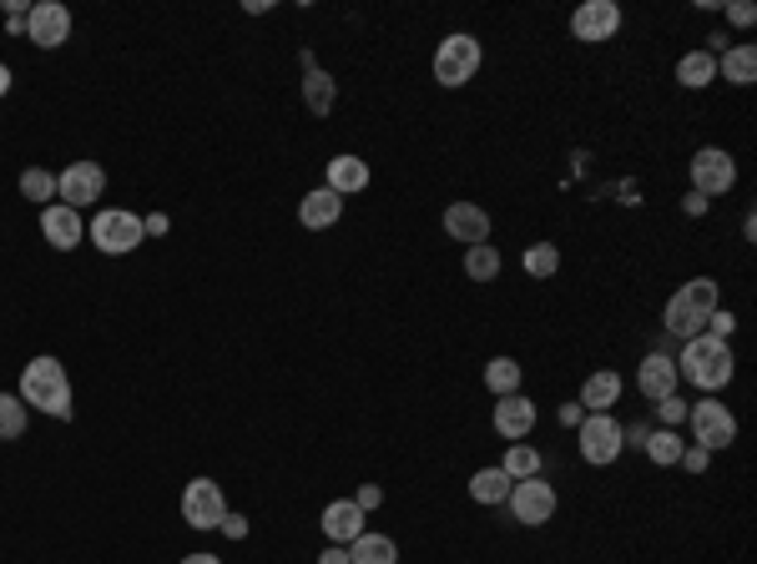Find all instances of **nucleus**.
Segmentation results:
<instances>
[{"label":"nucleus","mask_w":757,"mask_h":564,"mask_svg":"<svg viewBox=\"0 0 757 564\" xmlns=\"http://www.w3.org/2000/svg\"><path fill=\"white\" fill-rule=\"evenodd\" d=\"M41 232L56 252H71V248H81V238H87V222H81L77 207L51 202V207H41Z\"/></svg>","instance_id":"13"},{"label":"nucleus","mask_w":757,"mask_h":564,"mask_svg":"<svg viewBox=\"0 0 757 564\" xmlns=\"http://www.w3.org/2000/svg\"><path fill=\"white\" fill-rule=\"evenodd\" d=\"M218 530L228 534V540H242V534H248V520H242V514H222Z\"/></svg>","instance_id":"40"},{"label":"nucleus","mask_w":757,"mask_h":564,"mask_svg":"<svg viewBox=\"0 0 757 564\" xmlns=\"http://www.w3.org/2000/svg\"><path fill=\"white\" fill-rule=\"evenodd\" d=\"M445 232H450L455 242H465V248L490 242V212H485L480 202H450L445 207Z\"/></svg>","instance_id":"15"},{"label":"nucleus","mask_w":757,"mask_h":564,"mask_svg":"<svg viewBox=\"0 0 757 564\" xmlns=\"http://www.w3.org/2000/svg\"><path fill=\"white\" fill-rule=\"evenodd\" d=\"M520 268H526V278H556L560 272V248L556 242H530L526 252H520Z\"/></svg>","instance_id":"29"},{"label":"nucleus","mask_w":757,"mask_h":564,"mask_svg":"<svg viewBox=\"0 0 757 564\" xmlns=\"http://www.w3.org/2000/svg\"><path fill=\"white\" fill-rule=\"evenodd\" d=\"M465 278L470 282H495L500 278V252H495V242H475V248H465Z\"/></svg>","instance_id":"28"},{"label":"nucleus","mask_w":757,"mask_h":564,"mask_svg":"<svg viewBox=\"0 0 757 564\" xmlns=\"http://www.w3.org/2000/svg\"><path fill=\"white\" fill-rule=\"evenodd\" d=\"M298 61H303V101H308V111H313V117H329L333 101H339V87H333V77L323 71L319 61H313V51H303Z\"/></svg>","instance_id":"17"},{"label":"nucleus","mask_w":757,"mask_h":564,"mask_svg":"<svg viewBox=\"0 0 757 564\" xmlns=\"http://www.w3.org/2000/svg\"><path fill=\"white\" fill-rule=\"evenodd\" d=\"M621 31V6L616 0H581L571 11V36L586 46H601Z\"/></svg>","instance_id":"10"},{"label":"nucleus","mask_w":757,"mask_h":564,"mask_svg":"<svg viewBox=\"0 0 757 564\" xmlns=\"http://www.w3.org/2000/svg\"><path fill=\"white\" fill-rule=\"evenodd\" d=\"M21 197H26V202H46V207H51L56 177L46 172V167H26V172H21Z\"/></svg>","instance_id":"34"},{"label":"nucleus","mask_w":757,"mask_h":564,"mask_svg":"<svg viewBox=\"0 0 757 564\" xmlns=\"http://www.w3.org/2000/svg\"><path fill=\"white\" fill-rule=\"evenodd\" d=\"M677 81L687 91H703V87H713L717 81V56L713 51H687L677 61Z\"/></svg>","instance_id":"26"},{"label":"nucleus","mask_w":757,"mask_h":564,"mask_svg":"<svg viewBox=\"0 0 757 564\" xmlns=\"http://www.w3.org/2000/svg\"><path fill=\"white\" fill-rule=\"evenodd\" d=\"M500 469H505V474H510V479H536V474H540V454L526 444V439H520V444H510V449H505Z\"/></svg>","instance_id":"32"},{"label":"nucleus","mask_w":757,"mask_h":564,"mask_svg":"<svg viewBox=\"0 0 757 564\" xmlns=\"http://www.w3.org/2000/svg\"><path fill=\"white\" fill-rule=\"evenodd\" d=\"M687 172H691V192L697 197H727L737 187V162H733L727 147H703V152H691Z\"/></svg>","instance_id":"8"},{"label":"nucleus","mask_w":757,"mask_h":564,"mask_svg":"<svg viewBox=\"0 0 757 564\" xmlns=\"http://www.w3.org/2000/svg\"><path fill=\"white\" fill-rule=\"evenodd\" d=\"M681 298H687L691 308H697V313H717V308H723V293H717V278H691L687 288H677Z\"/></svg>","instance_id":"33"},{"label":"nucleus","mask_w":757,"mask_h":564,"mask_svg":"<svg viewBox=\"0 0 757 564\" xmlns=\"http://www.w3.org/2000/svg\"><path fill=\"white\" fill-rule=\"evenodd\" d=\"M353 504H359L363 514H369V510H379V504H385V489H379V484H363L359 494H353Z\"/></svg>","instance_id":"39"},{"label":"nucleus","mask_w":757,"mask_h":564,"mask_svg":"<svg viewBox=\"0 0 757 564\" xmlns=\"http://www.w3.org/2000/svg\"><path fill=\"white\" fill-rule=\"evenodd\" d=\"M101 192H107V172H101V162H71L67 172L56 177V197L67 207H91L101 202Z\"/></svg>","instance_id":"12"},{"label":"nucleus","mask_w":757,"mask_h":564,"mask_svg":"<svg viewBox=\"0 0 757 564\" xmlns=\"http://www.w3.org/2000/svg\"><path fill=\"white\" fill-rule=\"evenodd\" d=\"M556 484H550L546 474L536 479H516L510 484V500H505V510L516 514V524H526V530H540V524L556 520Z\"/></svg>","instance_id":"7"},{"label":"nucleus","mask_w":757,"mask_h":564,"mask_svg":"<svg viewBox=\"0 0 757 564\" xmlns=\"http://www.w3.org/2000/svg\"><path fill=\"white\" fill-rule=\"evenodd\" d=\"M510 484H516V479L505 474L500 464L475 469V474H470V500H475V504H485V510H495V504L510 500Z\"/></svg>","instance_id":"23"},{"label":"nucleus","mask_w":757,"mask_h":564,"mask_svg":"<svg viewBox=\"0 0 757 564\" xmlns=\"http://www.w3.org/2000/svg\"><path fill=\"white\" fill-rule=\"evenodd\" d=\"M737 373V359H733V348L723 343V338L713 333H697L681 343V359H677V379H687L691 389H703L707 399H713L717 389H727Z\"/></svg>","instance_id":"1"},{"label":"nucleus","mask_w":757,"mask_h":564,"mask_svg":"<svg viewBox=\"0 0 757 564\" xmlns=\"http://www.w3.org/2000/svg\"><path fill=\"white\" fill-rule=\"evenodd\" d=\"M480 66H485V46L475 41V36L455 31V36H445L439 51H435V81L439 87H450V91H460L465 81H475Z\"/></svg>","instance_id":"4"},{"label":"nucleus","mask_w":757,"mask_h":564,"mask_svg":"<svg viewBox=\"0 0 757 564\" xmlns=\"http://www.w3.org/2000/svg\"><path fill=\"white\" fill-rule=\"evenodd\" d=\"M621 389H626L621 373H616V369H601V373H591V379L581 383V399H576V403H581L586 413H611V403L621 399Z\"/></svg>","instance_id":"22"},{"label":"nucleus","mask_w":757,"mask_h":564,"mask_svg":"<svg viewBox=\"0 0 757 564\" xmlns=\"http://www.w3.org/2000/svg\"><path fill=\"white\" fill-rule=\"evenodd\" d=\"M6 91H11V66L0 61V97H6Z\"/></svg>","instance_id":"46"},{"label":"nucleus","mask_w":757,"mask_h":564,"mask_svg":"<svg viewBox=\"0 0 757 564\" xmlns=\"http://www.w3.org/2000/svg\"><path fill=\"white\" fill-rule=\"evenodd\" d=\"M339 218H343V197L329 192V187H313V192L298 202V222H303L308 232H329Z\"/></svg>","instance_id":"19"},{"label":"nucleus","mask_w":757,"mask_h":564,"mask_svg":"<svg viewBox=\"0 0 757 564\" xmlns=\"http://www.w3.org/2000/svg\"><path fill=\"white\" fill-rule=\"evenodd\" d=\"M319 524H323V540L349 550V544L363 534V510L353 500H333V504H323V520Z\"/></svg>","instance_id":"16"},{"label":"nucleus","mask_w":757,"mask_h":564,"mask_svg":"<svg viewBox=\"0 0 757 564\" xmlns=\"http://www.w3.org/2000/svg\"><path fill=\"white\" fill-rule=\"evenodd\" d=\"M727 21H733L737 31H747V26L757 21V6H747V0H733V6H727Z\"/></svg>","instance_id":"37"},{"label":"nucleus","mask_w":757,"mask_h":564,"mask_svg":"<svg viewBox=\"0 0 757 564\" xmlns=\"http://www.w3.org/2000/svg\"><path fill=\"white\" fill-rule=\"evenodd\" d=\"M637 383H641V393H647L651 403H661V399H671L677 393V359H667V353H647L641 359V369H637Z\"/></svg>","instance_id":"18"},{"label":"nucleus","mask_w":757,"mask_h":564,"mask_svg":"<svg viewBox=\"0 0 757 564\" xmlns=\"http://www.w3.org/2000/svg\"><path fill=\"white\" fill-rule=\"evenodd\" d=\"M177 564H222V560H218V554H182Z\"/></svg>","instance_id":"45"},{"label":"nucleus","mask_w":757,"mask_h":564,"mask_svg":"<svg viewBox=\"0 0 757 564\" xmlns=\"http://www.w3.org/2000/svg\"><path fill=\"white\" fill-rule=\"evenodd\" d=\"M661 328H667L671 338H681V343H687V338H697L707 328V318L697 313V308H691L681 293H671L667 298V313H661Z\"/></svg>","instance_id":"24"},{"label":"nucleus","mask_w":757,"mask_h":564,"mask_svg":"<svg viewBox=\"0 0 757 564\" xmlns=\"http://www.w3.org/2000/svg\"><path fill=\"white\" fill-rule=\"evenodd\" d=\"M167 228H172V222H167L162 212H152V218H142V232H147V238H162Z\"/></svg>","instance_id":"42"},{"label":"nucleus","mask_w":757,"mask_h":564,"mask_svg":"<svg viewBox=\"0 0 757 564\" xmlns=\"http://www.w3.org/2000/svg\"><path fill=\"white\" fill-rule=\"evenodd\" d=\"M26 423H31V409L21 403V393H0V439H21Z\"/></svg>","instance_id":"31"},{"label":"nucleus","mask_w":757,"mask_h":564,"mask_svg":"<svg viewBox=\"0 0 757 564\" xmlns=\"http://www.w3.org/2000/svg\"><path fill=\"white\" fill-rule=\"evenodd\" d=\"M349 560L353 564H399V544L389 534H369L363 530L359 540L349 544Z\"/></svg>","instance_id":"25"},{"label":"nucleus","mask_w":757,"mask_h":564,"mask_svg":"<svg viewBox=\"0 0 757 564\" xmlns=\"http://www.w3.org/2000/svg\"><path fill=\"white\" fill-rule=\"evenodd\" d=\"M707 459H713V454H707L703 444H687V449H681V459H677V464H687V474H703V469H707Z\"/></svg>","instance_id":"38"},{"label":"nucleus","mask_w":757,"mask_h":564,"mask_svg":"<svg viewBox=\"0 0 757 564\" xmlns=\"http://www.w3.org/2000/svg\"><path fill=\"white\" fill-rule=\"evenodd\" d=\"M581 419H586L581 403H560V423H566V429H581Z\"/></svg>","instance_id":"41"},{"label":"nucleus","mask_w":757,"mask_h":564,"mask_svg":"<svg viewBox=\"0 0 757 564\" xmlns=\"http://www.w3.org/2000/svg\"><path fill=\"white\" fill-rule=\"evenodd\" d=\"M21 403L26 409H41L46 419H71V413H77V403H71V379L51 353H41V359H31L21 369Z\"/></svg>","instance_id":"2"},{"label":"nucleus","mask_w":757,"mask_h":564,"mask_svg":"<svg viewBox=\"0 0 757 564\" xmlns=\"http://www.w3.org/2000/svg\"><path fill=\"white\" fill-rule=\"evenodd\" d=\"M681 207H687V218H703V212H707V197L687 192V202H681Z\"/></svg>","instance_id":"44"},{"label":"nucleus","mask_w":757,"mask_h":564,"mask_svg":"<svg viewBox=\"0 0 757 564\" xmlns=\"http://www.w3.org/2000/svg\"><path fill=\"white\" fill-rule=\"evenodd\" d=\"M323 187H329V192H339V197L363 192V187H369V162H363V157H353V152L333 157L329 172H323Z\"/></svg>","instance_id":"21"},{"label":"nucleus","mask_w":757,"mask_h":564,"mask_svg":"<svg viewBox=\"0 0 757 564\" xmlns=\"http://www.w3.org/2000/svg\"><path fill=\"white\" fill-rule=\"evenodd\" d=\"M26 41H36L41 51H56V46L71 41V11L61 0H36L31 16H26Z\"/></svg>","instance_id":"11"},{"label":"nucleus","mask_w":757,"mask_h":564,"mask_svg":"<svg viewBox=\"0 0 757 564\" xmlns=\"http://www.w3.org/2000/svg\"><path fill=\"white\" fill-rule=\"evenodd\" d=\"M87 242L97 252H107V258H127V252H137L147 242V232H142L137 212H127V207H101L97 218L87 222Z\"/></svg>","instance_id":"3"},{"label":"nucleus","mask_w":757,"mask_h":564,"mask_svg":"<svg viewBox=\"0 0 757 564\" xmlns=\"http://www.w3.org/2000/svg\"><path fill=\"white\" fill-rule=\"evenodd\" d=\"M717 81H727V87H753L757 81V46L753 41L727 46V51L717 56Z\"/></svg>","instance_id":"20"},{"label":"nucleus","mask_w":757,"mask_h":564,"mask_svg":"<svg viewBox=\"0 0 757 564\" xmlns=\"http://www.w3.org/2000/svg\"><path fill=\"white\" fill-rule=\"evenodd\" d=\"M733 328H737V318L727 313V308H717V313H707V328H703V333H713V338H723V343H727V338H733Z\"/></svg>","instance_id":"36"},{"label":"nucleus","mask_w":757,"mask_h":564,"mask_svg":"<svg viewBox=\"0 0 757 564\" xmlns=\"http://www.w3.org/2000/svg\"><path fill=\"white\" fill-rule=\"evenodd\" d=\"M576 439H581V459L591 469H606L626 454V423L616 413H586Z\"/></svg>","instance_id":"6"},{"label":"nucleus","mask_w":757,"mask_h":564,"mask_svg":"<svg viewBox=\"0 0 757 564\" xmlns=\"http://www.w3.org/2000/svg\"><path fill=\"white\" fill-rule=\"evenodd\" d=\"M641 449H647V459H651L657 469H671L687 444H681L677 429H647V444H641Z\"/></svg>","instance_id":"27"},{"label":"nucleus","mask_w":757,"mask_h":564,"mask_svg":"<svg viewBox=\"0 0 757 564\" xmlns=\"http://www.w3.org/2000/svg\"><path fill=\"white\" fill-rule=\"evenodd\" d=\"M319 564H353V560H349V550H343V544H329V550L319 554Z\"/></svg>","instance_id":"43"},{"label":"nucleus","mask_w":757,"mask_h":564,"mask_svg":"<svg viewBox=\"0 0 757 564\" xmlns=\"http://www.w3.org/2000/svg\"><path fill=\"white\" fill-rule=\"evenodd\" d=\"M222 514H228L222 484H212V479H192V484L182 489V524L187 530H218Z\"/></svg>","instance_id":"9"},{"label":"nucleus","mask_w":757,"mask_h":564,"mask_svg":"<svg viewBox=\"0 0 757 564\" xmlns=\"http://www.w3.org/2000/svg\"><path fill=\"white\" fill-rule=\"evenodd\" d=\"M495 434L510 439V444H520V439H530V429H536V403L526 399V393H505V399H495Z\"/></svg>","instance_id":"14"},{"label":"nucleus","mask_w":757,"mask_h":564,"mask_svg":"<svg viewBox=\"0 0 757 564\" xmlns=\"http://www.w3.org/2000/svg\"><path fill=\"white\" fill-rule=\"evenodd\" d=\"M485 389H490L495 399L520 393V363L516 359H490V363H485Z\"/></svg>","instance_id":"30"},{"label":"nucleus","mask_w":757,"mask_h":564,"mask_svg":"<svg viewBox=\"0 0 757 564\" xmlns=\"http://www.w3.org/2000/svg\"><path fill=\"white\" fill-rule=\"evenodd\" d=\"M687 423H691V444H703L707 454H723V449L737 444V419L723 399L687 403Z\"/></svg>","instance_id":"5"},{"label":"nucleus","mask_w":757,"mask_h":564,"mask_svg":"<svg viewBox=\"0 0 757 564\" xmlns=\"http://www.w3.org/2000/svg\"><path fill=\"white\" fill-rule=\"evenodd\" d=\"M657 419H661V429H681V423H687V399H681V393L661 399L657 403Z\"/></svg>","instance_id":"35"}]
</instances>
